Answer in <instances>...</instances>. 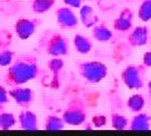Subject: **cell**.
Here are the masks:
<instances>
[{"label":"cell","instance_id":"cell-22","mask_svg":"<svg viewBox=\"0 0 151 136\" xmlns=\"http://www.w3.org/2000/svg\"><path fill=\"white\" fill-rule=\"evenodd\" d=\"M137 15L142 21L151 20V0H143L142 1V4L138 7Z\"/></svg>","mask_w":151,"mask_h":136},{"label":"cell","instance_id":"cell-2","mask_svg":"<svg viewBox=\"0 0 151 136\" xmlns=\"http://www.w3.org/2000/svg\"><path fill=\"white\" fill-rule=\"evenodd\" d=\"M67 125H81L87 119V106L80 97H72L61 115Z\"/></svg>","mask_w":151,"mask_h":136},{"label":"cell","instance_id":"cell-23","mask_svg":"<svg viewBox=\"0 0 151 136\" xmlns=\"http://www.w3.org/2000/svg\"><path fill=\"white\" fill-rule=\"evenodd\" d=\"M14 57H15L14 51H12V50H9L7 47L0 48V66H2V67L4 66H8L12 63Z\"/></svg>","mask_w":151,"mask_h":136},{"label":"cell","instance_id":"cell-3","mask_svg":"<svg viewBox=\"0 0 151 136\" xmlns=\"http://www.w3.org/2000/svg\"><path fill=\"white\" fill-rule=\"evenodd\" d=\"M77 70L79 76L91 83L97 84L100 83L106 76H107V66L106 64L99 61V60H86V61H79L77 64Z\"/></svg>","mask_w":151,"mask_h":136},{"label":"cell","instance_id":"cell-19","mask_svg":"<svg viewBox=\"0 0 151 136\" xmlns=\"http://www.w3.org/2000/svg\"><path fill=\"white\" fill-rule=\"evenodd\" d=\"M54 4L55 0H32L31 8L32 12L35 14H44L47 11H50Z\"/></svg>","mask_w":151,"mask_h":136},{"label":"cell","instance_id":"cell-30","mask_svg":"<svg viewBox=\"0 0 151 136\" xmlns=\"http://www.w3.org/2000/svg\"><path fill=\"white\" fill-rule=\"evenodd\" d=\"M0 1H2V0H0Z\"/></svg>","mask_w":151,"mask_h":136},{"label":"cell","instance_id":"cell-13","mask_svg":"<svg viewBox=\"0 0 151 136\" xmlns=\"http://www.w3.org/2000/svg\"><path fill=\"white\" fill-rule=\"evenodd\" d=\"M48 70L51 72V86L58 88L60 85V78L63 73V67H64V60L60 57H52L48 60Z\"/></svg>","mask_w":151,"mask_h":136},{"label":"cell","instance_id":"cell-10","mask_svg":"<svg viewBox=\"0 0 151 136\" xmlns=\"http://www.w3.org/2000/svg\"><path fill=\"white\" fill-rule=\"evenodd\" d=\"M17 122L19 123L20 129L22 130H27V131H32V130H38V116L35 112H33L29 109H22L18 117H17Z\"/></svg>","mask_w":151,"mask_h":136},{"label":"cell","instance_id":"cell-5","mask_svg":"<svg viewBox=\"0 0 151 136\" xmlns=\"http://www.w3.org/2000/svg\"><path fill=\"white\" fill-rule=\"evenodd\" d=\"M146 66L144 64H130L120 73V79L130 90H140L145 84Z\"/></svg>","mask_w":151,"mask_h":136},{"label":"cell","instance_id":"cell-9","mask_svg":"<svg viewBox=\"0 0 151 136\" xmlns=\"http://www.w3.org/2000/svg\"><path fill=\"white\" fill-rule=\"evenodd\" d=\"M134 13L129 7H124L113 21V28L119 32H126L132 28Z\"/></svg>","mask_w":151,"mask_h":136},{"label":"cell","instance_id":"cell-26","mask_svg":"<svg viewBox=\"0 0 151 136\" xmlns=\"http://www.w3.org/2000/svg\"><path fill=\"white\" fill-rule=\"evenodd\" d=\"M85 0H63V2L66 6H70L72 8H79Z\"/></svg>","mask_w":151,"mask_h":136},{"label":"cell","instance_id":"cell-28","mask_svg":"<svg viewBox=\"0 0 151 136\" xmlns=\"http://www.w3.org/2000/svg\"><path fill=\"white\" fill-rule=\"evenodd\" d=\"M147 93H149V97H150V101H151V80L147 83Z\"/></svg>","mask_w":151,"mask_h":136},{"label":"cell","instance_id":"cell-12","mask_svg":"<svg viewBox=\"0 0 151 136\" xmlns=\"http://www.w3.org/2000/svg\"><path fill=\"white\" fill-rule=\"evenodd\" d=\"M149 30L146 26H136L127 35V43L132 47H140L147 43Z\"/></svg>","mask_w":151,"mask_h":136},{"label":"cell","instance_id":"cell-8","mask_svg":"<svg viewBox=\"0 0 151 136\" xmlns=\"http://www.w3.org/2000/svg\"><path fill=\"white\" fill-rule=\"evenodd\" d=\"M55 20L60 28L63 30H72L76 28L79 24V19L70 6L58 7L55 11Z\"/></svg>","mask_w":151,"mask_h":136},{"label":"cell","instance_id":"cell-29","mask_svg":"<svg viewBox=\"0 0 151 136\" xmlns=\"http://www.w3.org/2000/svg\"><path fill=\"white\" fill-rule=\"evenodd\" d=\"M88 1H94V2H97V4H100L103 0H88Z\"/></svg>","mask_w":151,"mask_h":136},{"label":"cell","instance_id":"cell-27","mask_svg":"<svg viewBox=\"0 0 151 136\" xmlns=\"http://www.w3.org/2000/svg\"><path fill=\"white\" fill-rule=\"evenodd\" d=\"M143 64L146 67H151V51H147L143 56Z\"/></svg>","mask_w":151,"mask_h":136},{"label":"cell","instance_id":"cell-7","mask_svg":"<svg viewBox=\"0 0 151 136\" xmlns=\"http://www.w3.org/2000/svg\"><path fill=\"white\" fill-rule=\"evenodd\" d=\"M39 25L40 20L37 18H20L14 24V31L19 39L26 40L35 33Z\"/></svg>","mask_w":151,"mask_h":136},{"label":"cell","instance_id":"cell-4","mask_svg":"<svg viewBox=\"0 0 151 136\" xmlns=\"http://www.w3.org/2000/svg\"><path fill=\"white\" fill-rule=\"evenodd\" d=\"M42 47L45 53L51 57H63L70 52V43L67 38L58 32L46 33L42 38Z\"/></svg>","mask_w":151,"mask_h":136},{"label":"cell","instance_id":"cell-24","mask_svg":"<svg viewBox=\"0 0 151 136\" xmlns=\"http://www.w3.org/2000/svg\"><path fill=\"white\" fill-rule=\"evenodd\" d=\"M8 91L4 85H0V110L5 108V105L8 103Z\"/></svg>","mask_w":151,"mask_h":136},{"label":"cell","instance_id":"cell-17","mask_svg":"<svg viewBox=\"0 0 151 136\" xmlns=\"http://www.w3.org/2000/svg\"><path fill=\"white\" fill-rule=\"evenodd\" d=\"M66 123L64 122L61 116H58L55 114H50L46 116L45 118V123H44V128L45 130H50V131H58V130H63L65 128Z\"/></svg>","mask_w":151,"mask_h":136},{"label":"cell","instance_id":"cell-14","mask_svg":"<svg viewBox=\"0 0 151 136\" xmlns=\"http://www.w3.org/2000/svg\"><path fill=\"white\" fill-rule=\"evenodd\" d=\"M79 11V21L87 28H91L99 22V17L94 13V9L90 5H81Z\"/></svg>","mask_w":151,"mask_h":136},{"label":"cell","instance_id":"cell-20","mask_svg":"<svg viewBox=\"0 0 151 136\" xmlns=\"http://www.w3.org/2000/svg\"><path fill=\"white\" fill-rule=\"evenodd\" d=\"M17 124V117L8 111L0 110V129L1 130H9Z\"/></svg>","mask_w":151,"mask_h":136},{"label":"cell","instance_id":"cell-6","mask_svg":"<svg viewBox=\"0 0 151 136\" xmlns=\"http://www.w3.org/2000/svg\"><path fill=\"white\" fill-rule=\"evenodd\" d=\"M8 95L22 109H28L34 102V91L27 86H13L9 89Z\"/></svg>","mask_w":151,"mask_h":136},{"label":"cell","instance_id":"cell-16","mask_svg":"<svg viewBox=\"0 0 151 136\" xmlns=\"http://www.w3.org/2000/svg\"><path fill=\"white\" fill-rule=\"evenodd\" d=\"M91 32H92V37L94 38V40L99 43H106L111 40L112 38V31L103 22H97L94 26H92Z\"/></svg>","mask_w":151,"mask_h":136},{"label":"cell","instance_id":"cell-1","mask_svg":"<svg viewBox=\"0 0 151 136\" xmlns=\"http://www.w3.org/2000/svg\"><path fill=\"white\" fill-rule=\"evenodd\" d=\"M40 67L38 58L33 53H19L15 54L12 63L6 70L4 80L9 88L24 85L39 77Z\"/></svg>","mask_w":151,"mask_h":136},{"label":"cell","instance_id":"cell-15","mask_svg":"<svg viewBox=\"0 0 151 136\" xmlns=\"http://www.w3.org/2000/svg\"><path fill=\"white\" fill-rule=\"evenodd\" d=\"M72 43H73L76 51L80 54H87L93 48V41L88 37L80 34V33H77L73 35Z\"/></svg>","mask_w":151,"mask_h":136},{"label":"cell","instance_id":"cell-21","mask_svg":"<svg viewBox=\"0 0 151 136\" xmlns=\"http://www.w3.org/2000/svg\"><path fill=\"white\" fill-rule=\"evenodd\" d=\"M111 125L116 130H125L129 127V119L122 114L112 112L111 115Z\"/></svg>","mask_w":151,"mask_h":136},{"label":"cell","instance_id":"cell-18","mask_svg":"<svg viewBox=\"0 0 151 136\" xmlns=\"http://www.w3.org/2000/svg\"><path fill=\"white\" fill-rule=\"evenodd\" d=\"M126 106L132 112H139L145 106V98L140 93H134L130 96L126 101Z\"/></svg>","mask_w":151,"mask_h":136},{"label":"cell","instance_id":"cell-25","mask_svg":"<svg viewBox=\"0 0 151 136\" xmlns=\"http://www.w3.org/2000/svg\"><path fill=\"white\" fill-rule=\"evenodd\" d=\"M106 122H107V118L104 115H97L92 117V124L94 128H101L106 124Z\"/></svg>","mask_w":151,"mask_h":136},{"label":"cell","instance_id":"cell-11","mask_svg":"<svg viewBox=\"0 0 151 136\" xmlns=\"http://www.w3.org/2000/svg\"><path fill=\"white\" fill-rule=\"evenodd\" d=\"M127 129L133 131H147L151 129V116L146 112L139 111L129 121Z\"/></svg>","mask_w":151,"mask_h":136}]
</instances>
